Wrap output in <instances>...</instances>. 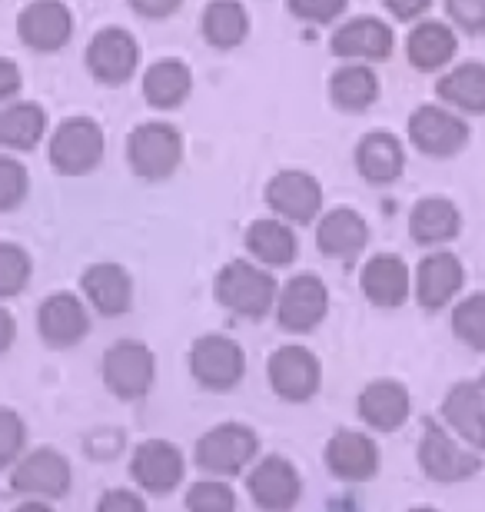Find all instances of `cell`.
Instances as JSON below:
<instances>
[{
  "label": "cell",
  "instance_id": "6da1fadb",
  "mask_svg": "<svg viewBox=\"0 0 485 512\" xmlns=\"http://www.w3.org/2000/svg\"><path fill=\"white\" fill-rule=\"evenodd\" d=\"M276 293L280 286H276L273 273L253 260H230L216 273L213 283L216 303L243 320H263L276 306Z\"/></svg>",
  "mask_w": 485,
  "mask_h": 512
},
{
  "label": "cell",
  "instance_id": "7a4b0ae2",
  "mask_svg": "<svg viewBox=\"0 0 485 512\" xmlns=\"http://www.w3.org/2000/svg\"><path fill=\"white\" fill-rule=\"evenodd\" d=\"M127 163L143 183L170 180L183 163V133L163 120H147L127 137Z\"/></svg>",
  "mask_w": 485,
  "mask_h": 512
},
{
  "label": "cell",
  "instance_id": "3957f363",
  "mask_svg": "<svg viewBox=\"0 0 485 512\" xmlns=\"http://www.w3.org/2000/svg\"><path fill=\"white\" fill-rule=\"evenodd\" d=\"M103 150H107V137L94 117H67L60 120L54 137L47 143L50 167L60 177H84L94 173L103 163Z\"/></svg>",
  "mask_w": 485,
  "mask_h": 512
},
{
  "label": "cell",
  "instance_id": "277c9868",
  "mask_svg": "<svg viewBox=\"0 0 485 512\" xmlns=\"http://www.w3.org/2000/svg\"><path fill=\"white\" fill-rule=\"evenodd\" d=\"M260 453V436L243 423H220L206 429L193 449V463L213 479L240 476Z\"/></svg>",
  "mask_w": 485,
  "mask_h": 512
},
{
  "label": "cell",
  "instance_id": "5b68a950",
  "mask_svg": "<svg viewBox=\"0 0 485 512\" xmlns=\"http://www.w3.org/2000/svg\"><path fill=\"white\" fill-rule=\"evenodd\" d=\"M87 70L103 87H123L137 77L143 50L127 27H103L87 44Z\"/></svg>",
  "mask_w": 485,
  "mask_h": 512
},
{
  "label": "cell",
  "instance_id": "8992f818",
  "mask_svg": "<svg viewBox=\"0 0 485 512\" xmlns=\"http://www.w3.org/2000/svg\"><path fill=\"white\" fill-rule=\"evenodd\" d=\"M409 143L426 157L446 160L466 150L469 143V124L462 120V114L449 110L446 104H422L409 114Z\"/></svg>",
  "mask_w": 485,
  "mask_h": 512
},
{
  "label": "cell",
  "instance_id": "52a82bcc",
  "mask_svg": "<svg viewBox=\"0 0 485 512\" xmlns=\"http://www.w3.org/2000/svg\"><path fill=\"white\" fill-rule=\"evenodd\" d=\"M157 380L153 350L140 340H117L103 353V383L117 399H143Z\"/></svg>",
  "mask_w": 485,
  "mask_h": 512
},
{
  "label": "cell",
  "instance_id": "ba28073f",
  "mask_svg": "<svg viewBox=\"0 0 485 512\" xmlns=\"http://www.w3.org/2000/svg\"><path fill=\"white\" fill-rule=\"evenodd\" d=\"M190 373L203 389L213 393H230L240 386L246 373L243 346L220 333H206L190 346Z\"/></svg>",
  "mask_w": 485,
  "mask_h": 512
},
{
  "label": "cell",
  "instance_id": "9c48e42d",
  "mask_svg": "<svg viewBox=\"0 0 485 512\" xmlns=\"http://www.w3.org/2000/svg\"><path fill=\"white\" fill-rule=\"evenodd\" d=\"M70 483H74V473H70L67 456L50 446L30 449L10 469V489L27 499H60L70 493Z\"/></svg>",
  "mask_w": 485,
  "mask_h": 512
},
{
  "label": "cell",
  "instance_id": "30bf717a",
  "mask_svg": "<svg viewBox=\"0 0 485 512\" xmlns=\"http://www.w3.org/2000/svg\"><path fill=\"white\" fill-rule=\"evenodd\" d=\"M419 466L432 483H462L482 469V456L476 449H462L446 429L429 419L419 439Z\"/></svg>",
  "mask_w": 485,
  "mask_h": 512
},
{
  "label": "cell",
  "instance_id": "8fae6325",
  "mask_svg": "<svg viewBox=\"0 0 485 512\" xmlns=\"http://www.w3.org/2000/svg\"><path fill=\"white\" fill-rule=\"evenodd\" d=\"M276 323L286 333H309L326 320L329 313V290L316 273H296L276 293Z\"/></svg>",
  "mask_w": 485,
  "mask_h": 512
},
{
  "label": "cell",
  "instance_id": "7c38bea8",
  "mask_svg": "<svg viewBox=\"0 0 485 512\" xmlns=\"http://www.w3.org/2000/svg\"><path fill=\"white\" fill-rule=\"evenodd\" d=\"M17 37L37 54H57L74 37V10L64 0H30L17 14Z\"/></svg>",
  "mask_w": 485,
  "mask_h": 512
},
{
  "label": "cell",
  "instance_id": "4fadbf2b",
  "mask_svg": "<svg viewBox=\"0 0 485 512\" xmlns=\"http://www.w3.org/2000/svg\"><path fill=\"white\" fill-rule=\"evenodd\" d=\"M266 203L290 227H306L323 213V187L306 170H280L266 183Z\"/></svg>",
  "mask_w": 485,
  "mask_h": 512
},
{
  "label": "cell",
  "instance_id": "5bb4252c",
  "mask_svg": "<svg viewBox=\"0 0 485 512\" xmlns=\"http://www.w3.org/2000/svg\"><path fill=\"white\" fill-rule=\"evenodd\" d=\"M266 376H270L273 393L280 399H286V403H306V399L319 393L323 366H319L313 350H306L299 343H286L270 356Z\"/></svg>",
  "mask_w": 485,
  "mask_h": 512
},
{
  "label": "cell",
  "instance_id": "9a60e30c",
  "mask_svg": "<svg viewBox=\"0 0 485 512\" xmlns=\"http://www.w3.org/2000/svg\"><path fill=\"white\" fill-rule=\"evenodd\" d=\"M329 50L346 64H379L396 50V34L379 17H353L336 27V34L329 37Z\"/></svg>",
  "mask_w": 485,
  "mask_h": 512
},
{
  "label": "cell",
  "instance_id": "2e32d148",
  "mask_svg": "<svg viewBox=\"0 0 485 512\" xmlns=\"http://www.w3.org/2000/svg\"><path fill=\"white\" fill-rule=\"evenodd\" d=\"M183 476H187V459L167 439H147L133 449L130 456V479L137 483L143 493L153 496H167L173 493Z\"/></svg>",
  "mask_w": 485,
  "mask_h": 512
},
{
  "label": "cell",
  "instance_id": "e0dca14e",
  "mask_svg": "<svg viewBox=\"0 0 485 512\" xmlns=\"http://www.w3.org/2000/svg\"><path fill=\"white\" fill-rule=\"evenodd\" d=\"M37 333L50 350H70L90 333L87 306L77 293H50L37 310Z\"/></svg>",
  "mask_w": 485,
  "mask_h": 512
},
{
  "label": "cell",
  "instance_id": "ac0fdd59",
  "mask_svg": "<svg viewBox=\"0 0 485 512\" xmlns=\"http://www.w3.org/2000/svg\"><path fill=\"white\" fill-rule=\"evenodd\" d=\"M246 489L263 512H290L299 503L303 483H299L296 466L286 456H266L250 469Z\"/></svg>",
  "mask_w": 485,
  "mask_h": 512
},
{
  "label": "cell",
  "instance_id": "d6986e66",
  "mask_svg": "<svg viewBox=\"0 0 485 512\" xmlns=\"http://www.w3.org/2000/svg\"><path fill=\"white\" fill-rule=\"evenodd\" d=\"M462 283H466V266H462V260L456 253L439 250L419 260L412 290H416V300L422 310L436 313V310H446V306L456 300Z\"/></svg>",
  "mask_w": 485,
  "mask_h": 512
},
{
  "label": "cell",
  "instance_id": "ffe728a7",
  "mask_svg": "<svg viewBox=\"0 0 485 512\" xmlns=\"http://www.w3.org/2000/svg\"><path fill=\"white\" fill-rule=\"evenodd\" d=\"M323 456L329 473L343 479V483H366V479H373L379 473V463H383L376 439L356 433V429H339V433H333Z\"/></svg>",
  "mask_w": 485,
  "mask_h": 512
},
{
  "label": "cell",
  "instance_id": "44dd1931",
  "mask_svg": "<svg viewBox=\"0 0 485 512\" xmlns=\"http://www.w3.org/2000/svg\"><path fill=\"white\" fill-rule=\"evenodd\" d=\"M80 290L100 316H123L133 306V276L113 260L90 263L80 273Z\"/></svg>",
  "mask_w": 485,
  "mask_h": 512
},
{
  "label": "cell",
  "instance_id": "7402d4cb",
  "mask_svg": "<svg viewBox=\"0 0 485 512\" xmlns=\"http://www.w3.org/2000/svg\"><path fill=\"white\" fill-rule=\"evenodd\" d=\"M356 413L359 419L376 429V433H396L406 426V419L412 413V399L406 383L399 380H373L356 399Z\"/></svg>",
  "mask_w": 485,
  "mask_h": 512
},
{
  "label": "cell",
  "instance_id": "603a6c76",
  "mask_svg": "<svg viewBox=\"0 0 485 512\" xmlns=\"http://www.w3.org/2000/svg\"><path fill=\"white\" fill-rule=\"evenodd\" d=\"M356 170L369 187H392L406 173V150L389 130H369L356 143Z\"/></svg>",
  "mask_w": 485,
  "mask_h": 512
},
{
  "label": "cell",
  "instance_id": "cb8c5ba5",
  "mask_svg": "<svg viewBox=\"0 0 485 512\" xmlns=\"http://www.w3.org/2000/svg\"><path fill=\"white\" fill-rule=\"evenodd\" d=\"M359 286H363V296L373 306L396 310V306L409 300V290H412L409 266L396 253H376L373 260H366L363 270H359Z\"/></svg>",
  "mask_w": 485,
  "mask_h": 512
},
{
  "label": "cell",
  "instance_id": "d4e9b609",
  "mask_svg": "<svg viewBox=\"0 0 485 512\" xmlns=\"http://www.w3.org/2000/svg\"><path fill=\"white\" fill-rule=\"evenodd\" d=\"M442 419L469 449L485 453V396L479 383L462 380L456 383L442 399Z\"/></svg>",
  "mask_w": 485,
  "mask_h": 512
},
{
  "label": "cell",
  "instance_id": "484cf974",
  "mask_svg": "<svg viewBox=\"0 0 485 512\" xmlns=\"http://www.w3.org/2000/svg\"><path fill=\"white\" fill-rule=\"evenodd\" d=\"M369 243V223L359 210L336 207L319 217L316 223V250L333 260H353Z\"/></svg>",
  "mask_w": 485,
  "mask_h": 512
},
{
  "label": "cell",
  "instance_id": "4316f807",
  "mask_svg": "<svg viewBox=\"0 0 485 512\" xmlns=\"http://www.w3.org/2000/svg\"><path fill=\"white\" fill-rule=\"evenodd\" d=\"M456 50V30L442 24V20H419L406 37V60L422 74H436V70L452 67Z\"/></svg>",
  "mask_w": 485,
  "mask_h": 512
},
{
  "label": "cell",
  "instance_id": "83f0119b",
  "mask_svg": "<svg viewBox=\"0 0 485 512\" xmlns=\"http://www.w3.org/2000/svg\"><path fill=\"white\" fill-rule=\"evenodd\" d=\"M462 233V213L449 197H422L409 213V237L419 247H442Z\"/></svg>",
  "mask_w": 485,
  "mask_h": 512
},
{
  "label": "cell",
  "instance_id": "f1b7e54d",
  "mask_svg": "<svg viewBox=\"0 0 485 512\" xmlns=\"http://www.w3.org/2000/svg\"><path fill=\"white\" fill-rule=\"evenodd\" d=\"M436 97L456 114L482 117L485 114V64L466 60V64L449 67L436 80Z\"/></svg>",
  "mask_w": 485,
  "mask_h": 512
},
{
  "label": "cell",
  "instance_id": "f546056e",
  "mask_svg": "<svg viewBox=\"0 0 485 512\" xmlns=\"http://www.w3.org/2000/svg\"><path fill=\"white\" fill-rule=\"evenodd\" d=\"M140 90L153 110H177L193 90V70L180 57H163L143 70Z\"/></svg>",
  "mask_w": 485,
  "mask_h": 512
},
{
  "label": "cell",
  "instance_id": "4dcf8cb0",
  "mask_svg": "<svg viewBox=\"0 0 485 512\" xmlns=\"http://www.w3.org/2000/svg\"><path fill=\"white\" fill-rule=\"evenodd\" d=\"M246 250L260 266H290L299 253L296 230L280 217H263L246 227Z\"/></svg>",
  "mask_w": 485,
  "mask_h": 512
},
{
  "label": "cell",
  "instance_id": "1f68e13d",
  "mask_svg": "<svg viewBox=\"0 0 485 512\" xmlns=\"http://www.w3.org/2000/svg\"><path fill=\"white\" fill-rule=\"evenodd\" d=\"M379 94H383V84L373 64H343L329 77V100L346 114H363L376 104Z\"/></svg>",
  "mask_w": 485,
  "mask_h": 512
},
{
  "label": "cell",
  "instance_id": "d6a6232c",
  "mask_svg": "<svg viewBox=\"0 0 485 512\" xmlns=\"http://www.w3.org/2000/svg\"><path fill=\"white\" fill-rule=\"evenodd\" d=\"M47 133V110L37 100H14L0 110V150L27 153Z\"/></svg>",
  "mask_w": 485,
  "mask_h": 512
},
{
  "label": "cell",
  "instance_id": "836d02e7",
  "mask_svg": "<svg viewBox=\"0 0 485 512\" xmlns=\"http://www.w3.org/2000/svg\"><path fill=\"white\" fill-rule=\"evenodd\" d=\"M203 40L216 50H233L250 37V14L240 0H210L200 20Z\"/></svg>",
  "mask_w": 485,
  "mask_h": 512
},
{
  "label": "cell",
  "instance_id": "e575fe53",
  "mask_svg": "<svg viewBox=\"0 0 485 512\" xmlns=\"http://www.w3.org/2000/svg\"><path fill=\"white\" fill-rule=\"evenodd\" d=\"M452 333L466 346H472V350L485 353V290L456 303V310H452Z\"/></svg>",
  "mask_w": 485,
  "mask_h": 512
},
{
  "label": "cell",
  "instance_id": "d590c367",
  "mask_svg": "<svg viewBox=\"0 0 485 512\" xmlns=\"http://www.w3.org/2000/svg\"><path fill=\"white\" fill-rule=\"evenodd\" d=\"M30 273H34L30 253L20 247V243L0 240V300H10V296L24 293V286L30 283Z\"/></svg>",
  "mask_w": 485,
  "mask_h": 512
},
{
  "label": "cell",
  "instance_id": "8d00e7d4",
  "mask_svg": "<svg viewBox=\"0 0 485 512\" xmlns=\"http://www.w3.org/2000/svg\"><path fill=\"white\" fill-rule=\"evenodd\" d=\"M187 512H236V493L223 479H200L187 489Z\"/></svg>",
  "mask_w": 485,
  "mask_h": 512
},
{
  "label": "cell",
  "instance_id": "74e56055",
  "mask_svg": "<svg viewBox=\"0 0 485 512\" xmlns=\"http://www.w3.org/2000/svg\"><path fill=\"white\" fill-rule=\"evenodd\" d=\"M30 193V173L17 157L0 153V213L17 210Z\"/></svg>",
  "mask_w": 485,
  "mask_h": 512
},
{
  "label": "cell",
  "instance_id": "f35d334b",
  "mask_svg": "<svg viewBox=\"0 0 485 512\" xmlns=\"http://www.w3.org/2000/svg\"><path fill=\"white\" fill-rule=\"evenodd\" d=\"M27 443V426L14 409L0 406V469H10L24 453Z\"/></svg>",
  "mask_w": 485,
  "mask_h": 512
},
{
  "label": "cell",
  "instance_id": "ab89813d",
  "mask_svg": "<svg viewBox=\"0 0 485 512\" xmlns=\"http://www.w3.org/2000/svg\"><path fill=\"white\" fill-rule=\"evenodd\" d=\"M286 7L303 24H333L346 14L349 0H286Z\"/></svg>",
  "mask_w": 485,
  "mask_h": 512
},
{
  "label": "cell",
  "instance_id": "60d3db41",
  "mask_svg": "<svg viewBox=\"0 0 485 512\" xmlns=\"http://www.w3.org/2000/svg\"><path fill=\"white\" fill-rule=\"evenodd\" d=\"M446 17L452 27L466 30L472 37L485 34V0H446Z\"/></svg>",
  "mask_w": 485,
  "mask_h": 512
},
{
  "label": "cell",
  "instance_id": "b9f144b4",
  "mask_svg": "<svg viewBox=\"0 0 485 512\" xmlns=\"http://www.w3.org/2000/svg\"><path fill=\"white\" fill-rule=\"evenodd\" d=\"M97 512H147V503L133 489H107L100 496Z\"/></svg>",
  "mask_w": 485,
  "mask_h": 512
},
{
  "label": "cell",
  "instance_id": "7bdbcfd3",
  "mask_svg": "<svg viewBox=\"0 0 485 512\" xmlns=\"http://www.w3.org/2000/svg\"><path fill=\"white\" fill-rule=\"evenodd\" d=\"M127 7H130L137 17L167 20V17H173V14H177V10L183 7V0H127Z\"/></svg>",
  "mask_w": 485,
  "mask_h": 512
},
{
  "label": "cell",
  "instance_id": "ee69618b",
  "mask_svg": "<svg viewBox=\"0 0 485 512\" xmlns=\"http://www.w3.org/2000/svg\"><path fill=\"white\" fill-rule=\"evenodd\" d=\"M383 7L396 20H406V24H419V20L429 14L432 0H383Z\"/></svg>",
  "mask_w": 485,
  "mask_h": 512
},
{
  "label": "cell",
  "instance_id": "f6af8a7d",
  "mask_svg": "<svg viewBox=\"0 0 485 512\" xmlns=\"http://www.w3.org/2000/svg\"><path fill=\"white\" fill-rule=\"evenodd\" d=\"M20 87H24V74H20V67L10 57H0V104L14 100L20 94Z\"/></svg>",
  "mask_w": 485,
  "mask_h": 512
},
{
  "label": "cell",
  "instance_id": "bcb514c9",
  "mask_svg": "<svg viewBox=\"0 0 485 512\" xmlns=\"http://www.w3.org/2000/svg\"><path fill=\"white\" fill-rule=\"evenodd\" d=\"M14 340H17V320H14V313L0 306V356L14 346Z\"/></svg>",
  "mask_w": 485,
  "mask_h": 512
},
{
  "label": "cell",
  "instance_id": "7dc6e473",
  "mask_svg": "<svg viewBox=\"0 0 485 512\" xmlns=\"http://www.w3.org/2000/svg\"><path fill=\"white\" fill-rule=\"evenodd\" d=\"M14 512H54V509H50L44 499H24V503H20Z\"/></svg>",
  "mask_w": 485,
  "mask_h": 512
},
{
  "label": "cell",
  "instance_id": "c3c4849f",
  "mask_svg": "<svg viewBox=\"0 0 485 512\" xmlns=\"http://www.w3.org/2000/svg\"><path fill=\"white\" fill-rule=\"evenodd\" d=\"M409 512H439V509H432V506H416V509H409Z\"/></svg>",
  "mask_w": 485,
  "mask_h": 512
},
{
  "label": "cell",
  "instance_id": "681fc988",
  "mask_svg": "<svg viewBox=\"0 0 485 512\" xmlns=\"http://www.w3.org/2000/svg\"><path fill=\"white\" fill-rule=\"evenodd\" d=\"M476 383H479V389H482V396H485V373L479 376V380H476Z\"/></svg>",
  "mask_w": 485,
  "mask_h": 512
}]
</instances>
